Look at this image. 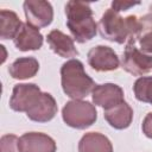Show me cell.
<instances>
[{
	"instance_id": "22",
	"label": "cell",
	"mask_w": 152,
	"mask_h": 152,
	"mask_svg": "<svg viewBox=\"0 0 152 152\" xmlns=\"http://www.w3.org/2000/svg\"><path fill=\"white\" fill-rule=\"evenodd\" d=\"M140 2H127V1H113L112 2V7L114 11L116 12H122V11H127L128 8L135 6V5H139Z\"/></svg>"
},
{
	"instance_id": "4",
	"label": "cell",
	"mask_w": 152,
	"mask_h": 152,
	"mask_svg": "<svg viewBox=\"0 0 152 152\" xmlns=\"http://www.w3.org/2000/svg\"><path fill=\"white\" fill-rule=\"evenodd\" d=\"M62 118L68 126L76 129H86L95 124L97 112L95 106L88 101L72 100L63 107Z\"/></svg>"
},
{
	"instance_id": "1",
	"label": "cell",
	"mask_w": 152,
	"mask_h": 152,
	"mask_svg": "<svg viewBox=\"0 0 152 152\" xmlns=\"http://www.w3.org/2000/svg\"><path fill=\"white\" fill-rule=\"evenodd\" d=\"M139 27V18L135 15H128L124 18L113 8H108L102 14L97 24L101 37L118 44L128 43L129 40L137 42Z\"/></svg>"
},
{
	"instance_id": "9",
	"label": "cell",
	"mask_w": 152,
	"mask_h": 152,
	"mask_svg": "<svg viewBox=\"0 0 152 152\" xmlns=\"http://www.w3.org/2000/svg\"><path fill=\"white\" fill-rule=\"evenodd\" d=\"M91 100L94 104L100 106L106 110L125 101L124 90L120 86L114 83L97 84L94 87L91 91Z\"/></svg>"
},
{
	"instance_id": "23",
	"label": "cell",
	"mask_w": 152,
	"mask_h": 152,
	"mask_svg": "<svg viewBox=\"0 0 152 152\" xmlns=\"http://www.w3.org/2000/svg\"><path fill=\"white\" fill-rule=\"evenodd\" d=\"M148 10H150V13H152V4L150 5V7H148Z\"/></svg>"
},
{
	"instance_id": "5",
	"label": "cell",
	"mask_w": 152,
	"mask_h": 152,
	"mask_svg": "<svg viewBox=\"0 0 152 152\" xmlns=\"http://www.w3.org/2000/svg\"><path fill=\"white\" fill-rule=\"evenodd\" d=\"M121 68L133 76H142L152 70V56L139 50L135 40H129L122 55Z\"/></svg>"
},
{
	"instance_id": "16",
	"label": "cell",
	"mask_w": 152,
	"mask_h": 152,
	"mask_svg": "<svg viewBox=\"0 0 152 152\" xmlns=\"http://www.w3.org/2000/svg\"><path fill=\"white\" fill-rule=\"evenodd\" d=\"M39 63L34 57H20L15 59L10 66L8 72L15 80H27L37 75Z\"/></svg>"
},
{
	"instance_id": "6",
	"label": "cell",
	"mask_w": 152,
	"mask_h": 152,
	"mask_svg": "<svg viewBox=\"0 0 152 152\" xmlns=\"http://www.w3.org/2000/svg\"><path fill=\"white\" fill-rule=\"evenodd\" d=\"M26 20L32 26L40 28L46 27L52 23L53 8L49 1L44 0H26L23 4Z\"/></svg>"
},
{
	"instance_id": "18",
	"label": "cell",
	"mask_w": 152,
	"mask_h": 152,
	"mask_svg": "<svg viewBox=\"0 0 152 152\" xmlns=\"http://www.w3.org/2000/svg\"><path fill=\"white\" fill-rule=\"evenodd\" d=\"M139 32L137 42H139L141 51L152 55V13H147L139 18Z\"/></svg>"
},
{
	"instance_id": "10",
	"label": "cell",
	"mask_w": 152,
	"mask_h": 152,
	"mask_svg": "<svg viewBox=\"0 0 152 152\" xmlns=\"http://www.w3.org/2000/svg\"><path fill=\"white\" fill-rule=\"evenodd\" d=\"M58 107L55 97L49 93H40L34 103L28 108L26 115L30 120L36 122H48L55 118Z\"/></svg>"
},
{
	"instance_id": "14",
	"label": "cell",
	"mask_w": 152,
	"mask_h": 152,
	"mask_svg": "<svg viewBox=\"0 0 152 152\" xmlns=\"http://www.w3.org/2000/svg\"><path fill=\"white\" fill-rule=\"evenodd\" d=\"M106 121L115 129H125L129 127L133 120V109L131 106L124 101L118 106L106 109L103 113Z\"/></svg>"
},
{
	"instance_id": "8",
	"label": "cell",
	"mask_w": 152,
	"mask_h": 152,
	"mask_svg": "<svg viewBox=\"0 0 152 152\" xmlns=\"http://www.w3.org/2000/svg\"><path fill=\"white\" fill-rule=\"evenodd\" d=\"M40 93V88L34 83H18L13 87L10 99V107L14 112L26 113Z\"/></svg>"
},
{
	"instance_id": "13",
	"label": "cell",
	"mask_w": 152,
	"mask_h": 152,
	"mask_svg": "<svg viewBox=\"0 0 152 152\" xmlns=\"http://www.w3.org/2000/svg\"><path fill=\"white\" fill-rule=\"evenodd\" d=\"M46 40L51 50L63 58L76 57L78 55V51L74 44V39L59 30L50 31L46 36Z\"/></svg>"
},
{
	"instance_id": "21",
	"label": "cell",
	"mask_w": 152,
	"mask_h": 152,
	"mask_svg": "<svg viewBox=\"0 0 152 152\" xmlns=\"http://www.w3.org/2000/svg\"><path fill=\"white\" fill-rule=\"evenodd\" d=\"M141 128H142V133L147 138L152 139V112L145 116L142 125H141Z\"/></svg>"
},
{
	"instance_id": "17",
	"label": "cell",
	"mask_w": 152,
	"mask_h": 152,
	"mask_svg": "<svg viewBox=\"0 0 152 152\" xmlns=\"http://www.w3.org/2000/svg\"><path fill=\"white\" fill-rule=\"evenodd\" d=\"M23 26L18 14L10 10L0 11V38L14 39Z\"/></svg>"
},
{
	"instance_id": "2",
	"label": "cell",
	"mask_w": 152,
	"mask_h": 152,
	"mask_svg": "<svg viewBox=\"0 0 152 152\" xmlns=\"http://www.w3.org/2000/svg\"><path fill=\"white\" fill-rule=\"evenodd\" d=\"M66 26L77 43L91 40L97 33V24L93 17L89 2L70 0L65 5Z\"/></svg>"
},
{
	"instance_id": "3",
	"label": "cell",
	"mask_w": 152,
	"mask_h": 152,
	"mask_svg": "<svg viewBox=\"0 0 152 152\" xmlns=\"http://www.w3.org/2000/svg\"><path fill=\"white\" fill-rule=\"evenodd\" d=\"M61 83L64 94L74 100L88 96L96 86L86 72L83 63L76 58L66 61L61 66Z\"/></svg>"
},
{
	"instance_id": "20",
	"label": "cell",
	"mask_w": 152,
	"mask_h": 152,
	"mask_svg": "<svg viewBox=\"0 0 152 152\" xmlns=\"http://www.w3.org/2000/svg\"><path fill=\"white\" fill-rule=\"evenodd\" d=\"M19 139L14 134H5L0 139L1 152H19L18 150Z\"/></svg>"
},
{
	"instance_id": "15",
	"label": "cell",
	"mask_w": 152,
	"mask_h": 152,
	"mask_svg": "<svg viewBox=\"0 0 152 152\" xmlns=\"http://www.w3.org/2000/svg\"><path fill=\"white\" fill-rule=\"evenodd\" d=\"M78 152H113V145L106 135L97 132H89L81 138Z\"/></svg>"
},
{
	"instance_id": "19",
	"label": "cell",
	"mask_w": 152,
	"mask_h": 152,
	"mask_svg": "<svg viewBox=\"0 0 152 152\" xmlns=\"http://www.w3.org/2000/svg\"><path fill=\"white\" fill-rule=\"evenodd\" d=\"M133 91L138 101L152 104V76L139 77L134 82Z\"/></svg>"
},
{
	"instance_id": "11",
	"label": "cell",
	"mask_w": 152,
	"mask_h": 152,
	"mask_svg": "<svg viewBox=\"0 0 152 152\" xmlns=\"http://www.w3.org/2000/svg\"><path fill=\"white\" fill-rule=\"evenodd\" d=\"M55 140L40 132H28L23 134L18 141L19 152H56Z\"/></svg>"
},
{
	"instance_id": "12",
	"label": "cell",
	"mask_w": 152,
	"mask_h": 152,
	"mask_svg": "<svg viewBox=\"0 0 152 152\" xmlns=\"http://www.w3.org/2000/svg\"><path fill=\"white\" fill-rule=\"evenodd\" d=\"M43 39L44 38L39 32V28L32 26L28 23H25L13 39V43L14 46L20 51H31L39 50L43 45Z\"/></svg>"
},
{
	"instance_id": "7",
	"label": "cell",
	"mask_w": 152,
	"mask_h": 152,
	"mask_svg": "<svg viewBox=\"0 0 152 152\" xmlns=\"http://www.w3.org/2000/svg\"><path fill=\"white\" fill-rule=\"evenodd\" d=\"M88 64L96 71H113L120 65L116 52L106 45H97L89 50L87 55Z\"/></svg>"
}]
</instances>
